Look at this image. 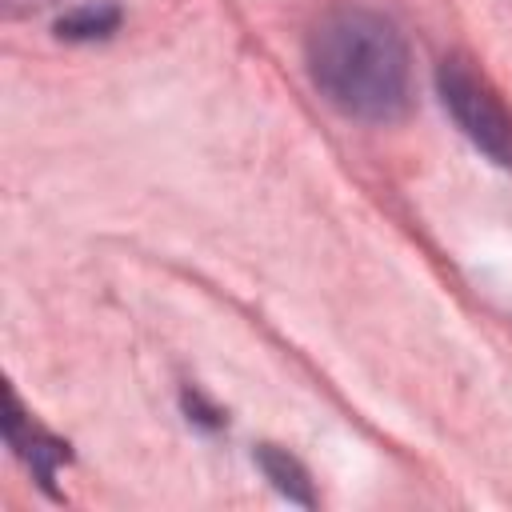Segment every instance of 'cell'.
<instances>
[{
	"label": "cell",
	"mask_w": 512,
	"mask_h": 512,
	"mask_svg": "<svg viewBox=\"0 0 512 512\" xmlns=\"http://www.w3.org/2000/svg\"><path fill=\"white\" fill-rule=\"evenodd\" d=\"M308 76L344 116L392 124L412 104V60L400 28L356 4H340L308 32Z\"/></svg>",
	"instance_id": "obj_1"
},
{
	"label": "cell",
	"mask_w": 512,
	"mask_h": 512,
	"mask_svg": "<svg viewBox=\"0 0 512 512\" xmlns=\"http://www.w3.org/2000/svg\"><path fill=\"white\" fill-rule=\"evenodd\" d=\"M436 92L456 120V128L500 168H512V112L492 92V84L464 60H444L436 68Z\"/></svg>",
	"instance_id": "obj_2"
},
{
	"label": "cell",
	"mask_w": 512,
	"mask_h": 512,
	"mask_svg": "<svg viewBox=\"0 0 512 512\" xmlns=\"http://www.w3.org/2000/svg\"><path fill=\"white\" fill-rule=\"evenodd\" d=\"M4 432H8V444L16 448V456L32 468V476L40 480V488L48 492V496H56V488H52V480H56V468L60 464H68V444H60L56 436H48L44 428H36L24 412H20V404H16V396L8 392V416H4Z\"/></svg>",
	"instance_id": "obj_3"
},
{
	"label": "cell",
	"mask_w": 512,
	"mask_h": 512,
	"mask_svg": "<svg viewBox=\"0 0 512 512\" xmlns=\"http://www.w3.org/2000/svg\"><path fill=\"white\" fill-rule=\"evenodd\" d=\"M256 464L264 468V476L272 480L276 492H284L288 500H296V504H304V508L316 504V496H312V480H308V472H304V464H300L296 456H288V452L276 448V444H260Z\"/></svg>",
	"instance_id": "obj_4"
},
{
	"label": "cell",
	"mask_w": 512,
	"mask_h": 512,
	"mask_svg": "<svg viewBox=\"0 0 512 512\" xmlns=\"http://www.w3.org/2000/svg\"><path fill=\"white\" fill-rule=\"evenodd\" d=\"M120 28V8L112 0H96V4H80L72 12H64L56 20V32L64 40H104Z\"/></svg>",
	"instance_id": "obj_5"
},
{
	"label": "cell",
	"mask_w": 512,
	"mask_h": 512,
	"mask_svg": "<svg viewBox=\"0 0 512 512\" xmlns=\"http://www.w3.org/2000/svg\"><path fill=\"white\" fill-rule=\"evenodd\" d=\"M44 4H52V0H4V8H8L12 16H20V12H36V8H44Z\"/></svg>",
	"instance_id": "obj_6"
}]
</instances>
